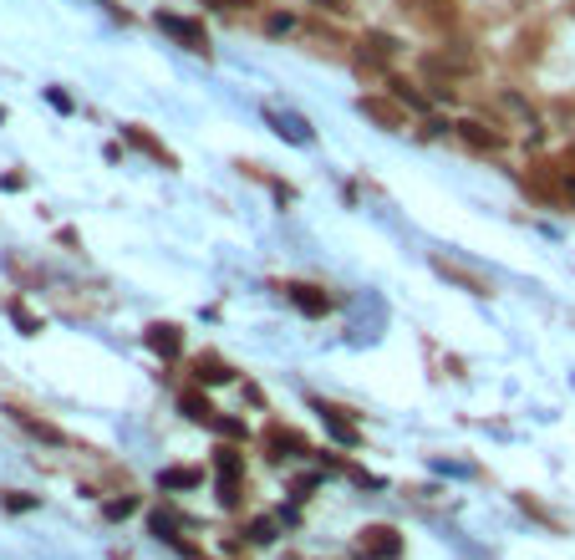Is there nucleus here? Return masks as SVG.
I'll list each match as a JSON object with an SVG mask.
<instances>
[{
    "label": "nucleus",
    "instance_id": "1",
    "mask_svg": "<svg viewBox=\"0 0 575 560\" xmlns=\"http://www.w3.org/2000/svg\"><path fill=\"white\" fill-rule=\"evenodd\" d=\"M357 550L367 560H397L402 555V535H397L392 525H367V530L357 535Z\"/></svg>",
    "mask_w": 575,
    "mask_h": 560
},
{
    "label": "nucleus",
    "instance_id": "2",
    "mask_svg": "<svg viewBox=\"0 0 575 560\" xmlns=\"http://www.w3.org/2000/svg\"><path fill=\"white\" fill-rule=\"evenodd\" d=\"M154 21H158V31H168L179 46H189V52H209V36H204V26H199V21H189V15H173V11H158Z\"/></svg>",
    "mask_w": 575,
    "mask_h": 560
},
{
    "label": "nucleus",
    "instance_id": "3",
    "mask_svg": "<svg viewBox=\"0 0 575 560\" xmlns=\"http://www.w3.org/2000/svg\"><path fill=\"white\" fill-rule=\"evenodd\" d=\"M143 341H148V352H158L164 362H173V357L183 352V331L173 321H154L148 331H143Z\"/></svg>",
    "mask_w": 575,
    "mask_h": 560
},
{
    "label": "nucleus",
    "instance_id": "4",
    "mask_svg": "<svg viewBox=\"0 0 575 560\" xmlns=\"http://www.w3.org/2000/svg\"><path fill=\"white\" fill-rule=\"evenodd\" d=\"M316 413H321V423H326V433H332L342 448H357L362 443V433H357V423L342 413V408H332V403H316Z\"/></svg>",
    "mask_w": 575,
    "mask_h": 560
},
{
    "label": "nucleus",
    "instance_id": "5",
    "mask_svg": "<svg viewBox=\"0 0 575 560\" xmlns=\"http://www.w3.org/2000/svg\"><path fill=\"white\" fill-rule=\"evenodd\" d=\"M193 382H199V388H224V382H234V372H230L224 357L199 352V357H193Z\"/></svg>",
    "mask_w": 575,
    "mask_h": 560
},
{
    "label": "nucleus",
    "instance_id": "6",
    "mask_svg": "<svg viewBox=\"0 0 575 560\" xmlns=\"http://www.w3.org/2000/svg\"><path fill=\"white\" fill-rule=\"evenodd\" d=\"M123 138H128V143L138 148V153H148V158H154V163H164V169H179V158L168 153V148L158 143V138H154V133H148V128H138V123H128V128H123Z\"/></svg>",
    "mask_w": 575,
    "mask_h": 560
},
{
    "label": "nucleus",
    "instance_id": "7",
    "mask_svg": "<svg viewBox=\"0 0 575 560\" xmlns=\"http://www.w3.org/2000/svg\"><path fill=\"white\" fill-rule=\"evenodd\" d=\"M397 52H402V41L387 36V31H367V36H362V66H382V62H392Z\"/></svg>",
    "mask_w": 575,
    "mask_h": 560
},
{
    "label": "nucleus",
    "instance_id": "8",
    "mask_svg": "<svg viewBox=\"0 0 575 560\" xmlns=\"http://www.w3.org/2000/svg\"><path fill=\"white\" fill-rule=\"evenodd\" d=\"M459 138H463L469 148H479V153H499V148H504V133L489 128V123H479V118L459 123Z\"/></svg>",
    "mask_w": 575,
    "mask_h": 560
},
{
    "label": "nucleus",
    "instance_id": "9",
    "mask_svg": "<svg viewBox=\"0 0 575 560\" xmlns=\"http://www.w3.org/2000/svg\"><path fill=\"white\" fill-rule=\"evenodd\" d=\"M362 118H372L377 128H387V133H397L402 128V103H387V97H362Z\"/></svg>",
    "mask_w": 575,
    "mask_h": 560
},
{
    "label": "nucleus",
    "instance_id": "10",
    "mask_svg": "<svg viewBox=\"0 0 575 560\" xmlns=\"http://www.w3.org/2000/svg\"><path fill=\"white\" fill-rule=\"evenodd\" d=\"M387 87H392V97L402 107H412V113H428V107H433V97H428V92H418L408 77H387Z\"/></svg>",
    "mask_w": 575,
    "mask_h": 560
},
{
    "label": "nucleus",
    "instance_id": "11",
    "mask_svg": "<svg viewBox=\"0 0 575 560\" xmlns=\"http://www.w3.org/2000/svg\"><path fill=\"white\" fill-rule=\"evenodd\" d=\"M285 290H291V300H295V311L301 316H326V306H332L316 286H285Z\"/></svg>",
    "mask_w": 575,
    "mask_h": 560
},
{
    "label": "nucleus",
    "instance_id": "12",
    "mask_svg": "<svg viewBox=\"0 0 575 560\" xmlns=\"http://www.w3.org/2000/svg\"><path fill=\"white\" fill-rule=\"evenodd\" d=\"M179 413L193 418V423H214V403H209L204 392H183V398H179Z\"/></svg>",
    "mask_w": 575,
    "mask_h": 560
},
{
    "label": "nucleus",
    "instance_id": "13",
    "mask_svg": "<svg viewBox=\"0 0 575 560\" xmlns=\"http://www.w3.org/2000/svg\"><path fill=\"white\" fill-rule=\"evenodd\" d=\"M204 484V469H164L158 474V489H199Z\"/></svg>",
    "mask_w": 575,
    "mask_h": 560
},
{
    "label": "nucleus",
    "instance_id": "14",
    "mask_svg": "<svg viewBox=\"0 0 575 560\" xmlns=\"http://www.w3.org/2000/svg\"><path fill=\"white\" fill-rule=\"evenodd\" d=\"M433 270H438V275H448V280H459V286H463V290H473V296H489V286H484V280H479V275H463L459 265L433 260Z\"/></svg>",
    "mask_w": 575,
    "mask_h": 560
},
{
    "label": "nucleus",
    "instance_id": "15",
    "mask_svg": "<svg viewBox=\"0 0 575 560\" xmlns=\"http://www.w3.org/2000/svg\"><path fill=\"white\" fill-rule=\"evenodd\" d=\"M214 464H219V479H240V474H244L240 448H230V443H224V448H214Z\"/></svg>",
    "mask_w": 575,
    "mask_h": 560
},
{
    "label": "nucleus",
    "instance_id": "16",
    "mask_svg": "<svg viewBox=\"0 0 575 560\" xmlns=\"http://www.w3.org/2000/svg\"><path fill=\"white\" fill-rule=\"evenodd\" d=\"M15 423H21L26 433H36V438H46V443H62V428H52V423H41V418L21 413V408H15Z\"/></svg>",
    "mask_w": 575,
    "mask_h": 560
},
{
    "label": "nucleus",
    "instance_id": "17",
    "mask_svg": "<svg viewBox=\"0 0 575 560\" xmlns=\"http://www.w3.org/2000/svg\"><path fill=\"white\" fill-rule=\"evenodd\" d=\"M133 509H138V499H133V495H123V499H107V505H103V515H107V520H128Z\"/></svg>",
    "mask_w": 575,
    "mask_h": 560
},
{
    "label": "nucleus",
    "instance_id": "18",
    "mask_svg": "<svg viewBox=\"0 0 575 560\" xmlns=\"http://www.w3.org/2000/svg\"><path fill=\"white\" fill-rule=\"evenodd\" d=\"M291 31H295V15H285V11H275L265 21V36H291Z\"/></svg>",
    "mask_w": 575,
    "mask_h": 560
},
{
    "label": "nucleus",
    "instance_id": "19",
    "mask_svg": "<svg viewBox=\"0 0 575 560\" xmlns=\"http://www.w3.org/2000/svg\"><path fill=\"white\" fill-rule=\"evenodd\" d=\"M214 428L224 433V438H250V428H244L240 418H219V413H214Z\"/></svg>",
    "mask_w": 575,
    "mask_h": 560
},
{
    "label": "nucleus",
    "instance_id": "20",
    "mask_svg": "<svg viewBox=\"0 0 575 560\" xmlns=\"http://www.w3.org/2000/svg\"><path fill=\"white\" fill-rule=\"evenodd\" d=\"M11 316H15V326H21L26 337H31V331H41V321H36V316L26 311V306H21V300H15V306H11Z\"/></svg>",
    "mask_w": 575,
    "mask_h": 560
},
{
    "label": "nucleus",
    "instance_id": "21",
    "mask_svg": "<svg viewBox=\"0 0 575 560\" xmlns=\"http://www.w3.org/2000/svg\"><path fill=\"white\" fill-rule=\"evenodd\" d=\"M250 540H255V545H270V540H275V520H255L250 525Z\"/></svg>",
    "mask_w": 575,
    "mask_h": 560
},
{
    "label": "nucleus",
    "instance_id": "22",
    "mask_svg": "<svg viewBox=\"0 0 575 560\" xmlns=\"http://www.w3.org/2000/svg\"><path fill=\"white\" fill-rule=\"evenodd\" d=\"M311 5H321L326 15H352V0H311Z\"/></svg>",
    "mask_w": 575,
    "mask_h": 560
},
{
    "label": "nucleus",
    "instance_id": "23",
    "mask_svg": "<svg viewBox=\"0 0 575 560\" xmlns=\"http://www.w3.org/2000/svg\"><path fill=\"white\" fill-rule=\"evenodd\" d=\"M555 189H560V199H570V204H575V173H570V169H560V179H555Z\"/></svg>",
    "mask_w": 575,
    "mask_h": 560
},
{
    "label": "nucleus",
    "instance_id": "24",
    "mask_svg": "<svg viewBox=\"0 0 575 560\" xmlns=\"http://www.w3.org/2000/svg\"><path fill=\"white\" fill-rule=\"evenodd\" d=\"M209 5H219V11H240V5H255V0H209Z\"/></svg>",
    "mask_w": 575,
    "mask_h": 560
},
{
    "label": "nucleus",
    "instance_id": "25",
    "mask_svg": "<svg viewBox=\"0 0 575 560\" xmlns=\"http://www.w3.org/2000/svg\"><path fill=\"white\" fill-rule=\"evenodd\" d=\"M565 163H570V169H575V143H570V153H565Z\"/></svg>",
    "mask_w": 575,
    "mask_h": 560
},
{
    "label": "nucleus",
    "instance_id": "26",
    "mask_svg": "<svg viewBox=\"0 0 575 560\" xmlns=\"http://www.w3.org/2000/svg\"><path fill=\"white\" fill-rule=\"evenodd\" d=\"M402 5H428V0H402Z\"/></svg>",
    "mask_w": 575,
    "mask_h": 560
}]
</instances>
